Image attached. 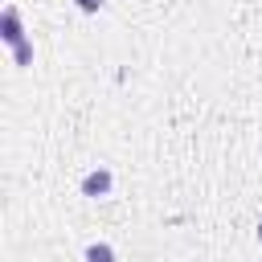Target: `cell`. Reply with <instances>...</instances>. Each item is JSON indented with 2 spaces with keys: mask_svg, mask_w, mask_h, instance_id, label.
<instances>
[{
  "mask_svg": "<svg viewBox=\"0 0 262 262\" xmlns=\"http://www.w3.org/2000/svg\"><path fill=\"white\" fill-rule=\"evenodd\" d=\"M74 4H78L82 12H98V8H102V0H74Z\"/></svg>",
  "mask_w": 262,
  "mask_h": 262,
  "instance_id": "obj_5",
  "label": "cell"
},
{
  "mask_svg": "<svg viewBox=\"0 0 262 262\" xmlns=\"http://www.w3.org/2000/svg\"><path fill=\"white\" fill-rule=\"evenodd\" d=\"M12 61H16V66H29V61H33V41H20V45L12 49Z\"/></svg>",
  "mask_w": 262,
  "mask_h": 262,
  "instance_id": "obj_4",
  "label": "cell"
},
{
  "mask_svg": "<svg viewBox=\"0 0 262 262\" xmlns=\"http://www.w3.org/2000/svg\"><path fill=\"white\" fill-rule=\"evenodd\" d=\"M111 188H115L111 168H94V172H86V176H82V196H106Z\"/></svg>",
  "mask_w": 262,
  "mask_h": 262,
  "instance_id": "obj_1",
  "label": "cell"
},
{
  "mask_svg": "<svg viewBox=\"0 0 262 262\" xmlns=\"http://www.w3.org/2000/svg\"><path fill=\"white\" fill-rule=\"evenodd\" d=\"M86 262H119V258H115V250L106 242H90L86 246Z\"/></svg>",
  "mask_w": 262,
  "mask_h": 262,
  "instance_id": "obj_3",
  "label": "cell"
},
{
  "mask_svg": "<svg viewBox=\"0 0 262 262\" xmlns=\"http://www.w3.org/2000/svg\"><path fill=\"white\" fill-rule=\"evenodd\" d=\"M258 242H262V225H258Z\"/></svg>",
  "mask_w": 262,
  "mask_h": 262,
  "instance_id": "obj_6",
  "label": "cell"
},
{
  "mask_svg": "<svg viewBox=\"0 0 262 262\" xmlns=\"http://www.w3.org/2000/svg\"><path fill=\"white\" fill-rule=\"evenodd\" d=\"M0 37H4L12 49H16L20 41H29V37H25V29H20V12H16L12 4H8V8H4V16H0Z\"/></svg>",
  "mask_w": 262,
  "mask_h": 262,
  "instance_id": "obj_2",
  "label": "cell"
}]
</instances>
